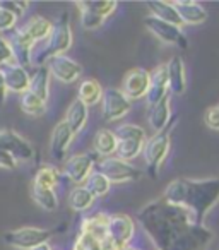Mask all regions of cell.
<instances>
[{
	"instance_id": "cell-38",
	"label": "cell",
	"mask_w": 219,
	"mask_h": 250,
	"mask_svg": "<svg viewBox=\"0 0 219 250\" xmlns=\"http://www.w3.org/2000/svg\"><path fill=\"white\" fill-rule=\"evenodd\" d=\"M12 62H14V53H12L11 45H9V42L4 36H0V67Z\"/></svg>"
},
{
	"instance_id": "cell-12",
	"label": "cell",
	"mask_w": 219,
	"mask_h": 250,
	"mask_svg": "<svg viewBox=\"0 0 219 250\" xmlns=\"http://www.w3.org/2000/svg\"><path fill=\"white\" fill-rule=\"evenodd\" d=\"M0 149L11 153L18 161H31L35 158V147L31 143L12 129H0Z\"/></svg>"
},
{
	"instance_id": "cell-44",
	"label": "cell",
	"mask_w": 219,
	"mask_h": 250,
	"mask_svg": "<svg viewBox=\"0 0 219 250\" xmlns=\"http://www.w3.org/2000/svg\"><path fill=\"white\" fill-rule=\"evenodd\" d=\"M216 106H218V108H219V103H218V104H216Z\"/></svg>"
},
{
	"instance_id": "cell-43",
	"label": "cell",
	"mask_w": 219,
	"mask_h": 250,
	"mask_svg": "<svg viewBox=\"0 0 219 250\" xmlns=\"http://www.w3.org/2000/svg\"><path fill=\"white\" fill-rule=\"evenodd\" d=\"M125 250H137V249H132V247H129V249H125Z\"/></svg>"
},
{
	"instance_id": "cell-11",
	"label": "cell",
	"mask_w": 219,
	"mask_h": 250,
	"mask_svg": "<svg viewBox=\"0 0 219 250\" xmlns=\"http://www.w3.org/2000/svg\"><path fill=\"white\" fill-rule=\"evenodd\" d=\"M108 231H110V236H112L117 250H125L130 247V240L134 238L136 225H134V219L129 214L117 212V214L110 216Z\"/></svg>"
},
{
	"instance_id": "cell-24",
	"label": "cell",
	"mask_w": 219,
	"mask_h": 250,
	"mask_svg": "<svg viewBox=\"0 0 219 250\" xmlns=\"http://www.w3.org/2000/svg\"><path fill=\"white\" fill-rule=\"evenodd\" d=\"M87 115H89V106H86V104H84L82 101L74 100L72 103H70L69 110H67L63 122H65V124L69 125L70 130H72L74 134H79L80 130H82L84 127H86V124H87Z\"/></svg>"
},
{
	"instance_id": "cell-40",
	"label": "cell",
	"mask_w": 219,
	"mask_h": 250,
	"mask_svg": "<svg viewBox=\"0 0 219 250\" xmlns=\"http://www.w3.org/2000/svg\"><path fill=\"white\" fill-rule=\"evenodd\" d=\"M18 167V160L12 156L7 151L0 149V168H5V170H14Z\"/></svg>"
},
{
	"instance_id": "cell-4",
	"label": "cell",
	"mask_w": 219,
	"mask_h": 250,
	"mask_svg": "<svg viewBox=\"0 0 219 250\" xmlns=\"http://www.w3.org/2000/svg\"><path fill=\"white\" fill-rule=\"evenodd\" d=\"M45 48L40 55L33 57L36 63L41 67L43 62H46L48 59L57 55H63L67 50L72 46V28H70V22H69V16L63 12L59 19L55 21L52 28V33L50 36L45 40Z\"/></svg>"
},
{
	"instance_id": "cell-28",
	"label": "cell",
	"mask_w": 219,
	"mask_h": 250,
	"mask_svg": "<svg viewBox=\"0 0 219 250\" xmlns=\"http://www.w3.org/2000/svg\"><path fill=\"white\" fill-rule=\"evenodd\" d=\"M117 146H119V141H117L115 132L108 129L98 130L96 137H94V151H96V154H100L103 158L112 156V154L117 153Z\"/></svg>"
},
{
	"instance_id": "cell-19",
	"label": "cell",
	"mask_w": 219,
	"mask_h": 250,
	"mask_svg": "<svg viewBox=\"0 0 219 250\" xmlns=\"http://www.w3.org/2000/svg\"><path fill=\"white\" fill-rule=\"evenodd\" d=\"M74 136H76V134L70 130V127L63 120L55 125L52 137H50V151H52V156L55 158V160L63 161L70 144H72Z\"/></svg>"
},
{
	"instance_id": "cell-27",
	"label": "cell",
	"mask_w": 219,
	"mask_h": 250,
	"mask_svg": "<svg viewBox=\"0 0 219 250\" xmlns=\"http://www.w3.org/2000/svg\"><path fill=\"white\" fill-rule=\"evenodd\" d=\"M103 93L104 89L96 79H84L79 86V91H77V100L82 101L86 106H91V104L101 103Z\"/></svg>"
},
{
	"instance_id": "cell-16",
	"label": "cell",
	"mask_w": 219,
	"mask_h": 250,
	"mask_svg": "<svg viewBox=\"0 0 219 250\" xmlns=\"http://www.w3.org/2000/svg\"><path fill=\"white\" fill-rule=\"evenodd\" d=\"M46 62H48L50 74L55 76V79H59L60 83L72 84V83H76L80 77V74H82V67H80L76 60H72L67 55L52 57V59H48Z\"/></svg>"
},
{
	"instance_id": "cell-42",
	"label": "cell",
	"mask_w": 219,
	"mask_h": 250,
	"mask_svg": "<svg viewBox=\"0 0 219 250\" xmlns=\"http://www.w3.org/2000/svg\"><path fill=\"white\" fill-rule=\"evenodd\" d=\"M35 250H52V247H50V245H48V242H46V243H43V245L36 247Z\"/></svg>"
},
{
	"instance_id": "cell-29",
	"label": "cell",
	"mask_w": 219,
	"mask_h": 250,
	"mask_svg": "<svg viewBox=\"0 0 219 250\" xmlns=\"http://www.w3.org/2000/svg\"><path fill=\"white\" fill-rule=\"evenodd\" d=\"M94 199L96 197H94L84 185H77V187H74L69 194V206L72 211L84 212L94 204Z\"/></svg>"
},
{
	"instance_id": "cell-18",
	"label": "cell",
	"mask_w": 219,
	"mask_h": 250,
	"mask_svg": "<svg viewBox=\"0 0 219 250\" xmlns=\"http://www.w3.org/2000/svg\"><path fill=\"white\" fill-rule=\"evenodd\" d=\"M0 74L4 77V84L7 87V91L12 93H22L29 91V81L31 76L28 74V70L24 67L18 65L16 62L7 63V65L0 67Z\"/></svg>"
},
{
	"instance_id": "cell-41",
	"label": "cell",
	"mask_w": 219,
	"mask_h": 250,
	"mask_svg": "<svg viewBox=\"0 0 219 250\" xmlns=\"http://www.w3.org/2000/svg\"><path fill=\"white\" fill-rule=\"evenodd\" d=\"M5 96H7V87H5V84H4V77L0 74V108L4 106Z\"/></svg>"
},
{
	"instance_id": "cell-30",
	"label": "cell",
	"mask_w": 219,
	"mask_h": 250,
	"mask_svg": "<svg viewBox=\"0 0 219 250\" xmlns=\"http://www.w3.org/2000/svg\"><path fill=\"white\" fill-rule=\"evenodd\" d=\"M79 9H86L89 12H94L100 18L106 19L117 11V2L115 0H84V2H76Z\"/></svg>"
},
{
	"instance_id": "cell-32",
	"label": "cell",
	"mask_w": 219,
	"mask_h": 250,
	"mask_svg": "<svg viewBox=\"0 0 219 250\" xmlns=\"http://www.w3.org/2000/svg\"><path fill=\"white\" fill-rule=\"evenodd\" d=\"M21 110L29 117H43L46 113V101L26 91L21 96Z\"/></svg>"
},
{
	"instance_id": "cell-6",
	"label": "cell",
	"mask_w": 219,
	"mask_h": 250,
	"mask_svg": "<svg viewBox=\"0 0 219 250\" xmlns=\"http://www.w3.org/2000/svg\"><path fill=\"white\" fill-rule=\"evenodd\" d=\"M119 146H117V154L120 160L130 161L137 158L144 151V146L147 143L146 130L139 125L134 124H123L115 132Z\"/></svg>"
},
{
	"instance_id": "cell-26",
	"label": "cell",
	"mask_w": 219,
	"mask_h": 250,
	"mask_svg": "<svg viewBox=\"0 0 219 250\" xmlns=\"http://www.w3.org/2000/svg\"><path fill=\"white\" fill-rule=\"evenodd\" d=\"M50 70L48 67L41 65L35 70V74L31 76L29 81V93H33L35 96L41 98L43 101H48L50 98Z\"/></svg>"
},
{
	"instance_id": "cell-1",
	"label": "cell",
	"mask_w": 219,
	"mask_h": 250,
	"mask_svg": "<svg viewBox=\"0 0 219 250\" xmlns=\"http://www.w3.org/2000/svg\"><path fill=\"white\" fill-rule=\"evenodd\" d=\"M137 221L158 250H205L212 242L207 226L199 225L187 209L164 197L144 206Z\"/></svg>"
},
{
	"instance_id": "cell-39",
	"label": "cell",
	"mask_w": 219,
	"mask_h": 250,
	"mask_svg": "<svg viewBox=\"0 0 219 250\" xmlns=\"http://www.w3.org/2000/svg\"><path fill=\"white\" fill-rule=\"evenodd\" d=\"M204 120H205V125H207L211 130H216L219 132V108L216 106H209L205 110V115H204Z\"/></svg>"
},
{
	"instance_id": "cell-36",
	"label": "cell",
	"mask_w": 219,
	"mask_h": 250,
	"mask_svg": "<svg viewBox=\"0 0 219 250\" xmlns=\"http://www.w3.org/2000/svg\"><path fill=\"white\" fill-rule=\"evenodd\" d=\"M0 7L5 9V11H9L11 14H14L16 18H21L22 14L26 12V9H28V2H16V0H2L0 2Z\"/></svg>"
},
{
	"instance_id": "cell-23",
	"label": "cell",
	"mask_w": 219,
	"mask_h": 250,
	"mask_svg": "<svg viewBox=\"0 0 219 250\" xmlns=\"http://www.w3.org/2000/svg\"><path fill=\"white\" fill-rule=\"evenodd\" d=\"M52 28H53V24L46 18L35 16V18L29 19L21 29H22V33H24V35L36 45V43L45 42V40L48 38L50 33H52Z\"/></svg>"
},
{
	"instance_id": "cell-17",
	"label": "cell",
	"mask_w": 219,
	"mask_h": 250,
	"mask_svg": "<svg viewBox=\"0 0 219 250\" xmlns=\"http://www.w3.org/2000/svg\"><path fill=\"white\" fill-rule=\"evenodd\" d=\"M170 94V76H168V63H161L151 72V84L147 91V103L154 106L163 98Z\"/></svg>"
},
{
	"instance_id": "cell-7",
	"label": "cell",
	"mask_w": 219,
	"mask_h": 250,
	"mask_svg": "<svg viewBox=\"0 0 219 250\" xmlns=\"http://www.w3.org/2000/svg\"><path fill=\"white\" fill-rule=\"evenodd\" d=\"M98 171L104 175V177L110 180V184H127V182H136L140 178V171L136 167L129 163V161H123L120 158H101L98 161Z\"/></svg>"
},
{
	"instance_id": "cell-10",
	"label": "cell",
	"mask_w": 219,
	"mask_h": 250,
	"mask_svg": "<svg viewBox=\"0 0 219 250\" xmlns=\"http://www.w3.org/2000/svg\"><path fill=\"white\" fill-rule=\"evenodd\" d=\"M144 26L147 28V31L151 35H154L158 40H161L163 43H168V45H175L181 50H187V38H185L183 31H181L180 26L170 24V22H164L158 18H153V16H147L144 18Z\"/></svg>"
},
{
	"instance_id": "cell-20",
	"label": "cell",
	"mask_w": 219,
	"mask_h": 250,
	"mask_svg": "<svg viewBox=\"0 0 219 250\" xmlns=\"http://www.w3.org/2000/svg\"><path fill=\"white\" fill-rule=\"evenodd\" d=\"M173 5L177 9L178 16H180L181 24L199 26L202 22H205V19H207V11L199 2H194V0H178V2H173Z\"/></svg>"
},
{
	"instance_id": "cell-31",
	"label": "cell",
	"mask_w": 219,
	"mask_h": 250,
	"mask_svg": "<svg viewBox=\"0 0 219 250\" xmlns=\"http://www.w3.org/2000/svg\"><path fill=\"white\" fill-rule=\"evenodd\" d=\"M59 180H60V171L55 167L45 165V167H41L36 171L33 185L40 188H52V190H55V187L59 185Z\"/></svg>"
},
{
	"instance_id": "cell-15",
	"label": "cell",
	"mask_w": 219,
	"mask_h": 250,
	"mask_svg": "<svg viewBox=\"0 0 219 250\" xmlns=\"http://www.w3.org/2000/svg\"><path fill=\"white\" fill-rule=\"evenodd\" d=\"M4 38L9 42L14 53V62L21 67H28L33 60V50H35V43L22 33V29H12L9 33H4Z\"/></svg>"
},
{
	"instance_id": "cell-35",
	"label": "cell",
	"mask_w": 219,
	"mask_h": 250,
	"mask_svg": "<svg viewBox=\"0 0 219 250\" xmlns=\"http://www.w3.org/2000/svg\"><path fill=\"white\" fill-rule=\"evenodd\" d=\"M80 11V24H82L84 29H98L103 26L104 19L96 16L94 12H89L86 9H79Z\"/></svg>"
},
{
	"instance_id": "cell-14",
	"label": "cell",
	"mask_w": 219,
	"mask_h": 250,
	"mask_svg": "<svg viewBox=\"0 0 219 250\" xmlns=\"http://www.w3.org/2000/svg\"><path fill=\"white\" fill-rule=\"evenodd\" d=\"M151 84V72H147L146 69H140V67H134L123 77V94L132 100H140V98L147 96V91H149Z\"/></svg>"
},
{
	"instance_id": "cell-22",
	"label": "cell",
	"mask_w": 219,
	"mask_h": 250,
	"mask_svg": "<svg viewBox=\"0 0 219 250\" xmlns=\"http://www.w3.org/2000/svg\"><path fill=\"white\" fill-rule=\"evenodd\" d=\"M168 76H170V93L183 94L187 89V77H185V63L181 57L175 55L168 62Z\"/></svg>"
},
{
	"instance_id": "cell-13",
	"label": "cell",
	"mask_w": 219,
	"mask_h": 250,
	"mask_svg": "<svg viewBox=\"0 0 219 250\" xmlns=\"http://www.w3.org/2000/svg\"><path fill=\"white\" fill-rule=\"evenodd\" d=\"M96 156L94 153H82L76 154V156L69 158L63 165V173L70 182H74L76 185L86 184V180L89 178V175L93 173V168L96 165Z\"/></svg>"
},
{
	"instance_id": "cell-25",
	"label": "cell",
	"mask_w": 219,
	"mask_h": 250,
	"mask_svg": "<svg viewBox=\"0 0 219 250\" xmlns=\"http://www.w3.org/2000/svg\"><path fill=\"white\" fill-rule=\"evenodd\" d=\"M146 5L153 18H158V19H161V21L170 22V24H175V26H181V19H180V16H178L177 9H175L173 2L151 0V2H146Z\"/></svg>"
},
{
	"instance_id": "cell-5",
	"label": "cell",
	"mask_w": 219,
	"mask_h": 250,
	"mask_svg": "<svg viewBox=\"0 0 219 250\" xmlns=\"http://www.w3.org/2000/svg\"><path fill=\"white\" fill-rule=\"evenodd\" d=\"M175 118L171 120V124L168 125L163 132L154 134L151 139H147L146 146H144V161H146L147 173L151 178H158L159 175V168L164 163L168 156V151L171 146V127H173Z\"/></svg>"
},
{
	"instance_id": "cell-34",
	"label": "cell",
	"mask_w": 219,
	"mask_h": 250,
	"mask_svg": "<svg viewBox=\"0 0 219 250\" xmlns=\"http://www.w3.org/2000/svg\"><path fill=\"white\" fill-rule=\"evenodd\" d=\"M84 187H86L87 190L94 195V197H103V195H106L108 192H110L112 184H110V180H108V178L104 177L101 171L96 170V171H93V173L89 175V178L86 180Z\"/></svg>"
},
{
	"instance_id": "cell-3",
	"label": "cell",
	"mask_w": 219,
	"mask_h": 250,
	"mask_svg": "<svg viewBox=\"0 0 219 250\" xmlns=\"http://www.w3.org/2000/svg\"><path fill=\"white\" fill-rule=\"evenodd\" d=\"M110 216L104 212L86 218L80 225V231L74 243V250H117L110 231H108Z\"/></svg>"
},
{
	"instance_id": "cell-9",
	"label": "cell",
	"mask_w": 219,
	"mask_h": 250,
	"mask_svg": "<svg viewBox=\"0 0 219 250\" xmlns=\"http://www.w3.org/2000/svg\"><path fill=\"white\" fill-rule=\"evenodd\" d=\"M132 108V101L123 94L122 89L117 87H106L101 100V111L106 122H117L123 118Z\"/></svg>"
},
{
	"instance_id": "cell-33",
	"label": "cell",
	"mask_w": 219,
	"mask_h": 250,
	"mask_svg": "<svg viewBox=\"0 0 219 250\" xmlns=\"http://www.w3.org/2000/svg\"><path fill=\"white\" fill-rule=\"evenodd\" d=\"M31 195L36 204L45 211H55L59 208V199H57L55 190H52V188H40L33 185Z\"/></svg>"
},
{
	"instance_id": "cell-21",
	"label": "cell",
	"mask_w": 219,
	"mask_h": 250,
	"mask_svg": "<svg viewBox=\"0 0 219 250\" xmlns=\"http://www.w3.org/2000/svg\"><path fill=\"white\" fill-rule=\"evenodd\" d=\"M173 120V115H171V106H170V94L166 98L156 103L154 106H151L149 110V125L154 132H163L168 125Z\"/></svg>"
},
{
	"instance_id": "cell-37",
	"label": "cell",
	"mask_w": 219,
	"mask_h": 250,
	"mask_svg": "<svg viewBox=\"0 0 219 250\" xmlns=\"http://www.w3.org/2000/svg\"><path fill=\"white\" fill-rule=\"evenodd\" d=\"M16 22H18V18L14 14L0 7V33H9L16 29Z\"/></svg>"
},
{
	"instance_id": "cell-8",
	"label": "cell",
	"mask_w": 219,
	"mask_h": 250,
	"mask_svg": "<svg viewBox=\"0 0 219 250\" xmlns=\"http://www.w3.org/2000/svg\"><path fill=\"white\" fill-rule=\"evenodd\" d=\"M50 236H52L50 229L26 226V228L11 229L4 233V242L18 250H35L36 247L48 242Z\"/></svg>"
},
{
	"instance_id": "cell-2",
	"label": "cell",
	"mask_w": 219,
	"mask_h": 250,
	"mask_svg": "<svg viewBox=\"0 0 219 250\" xmlns=\"http://www.w3.org/2000/svg\"><path fill=\"white\" fill-rule=\"evenodd\" d=\"M163 197L171 204L185 208L199 225H204L211 209L219 202V178H177L168 184Z\"/></svg>"
}]
</instances>
